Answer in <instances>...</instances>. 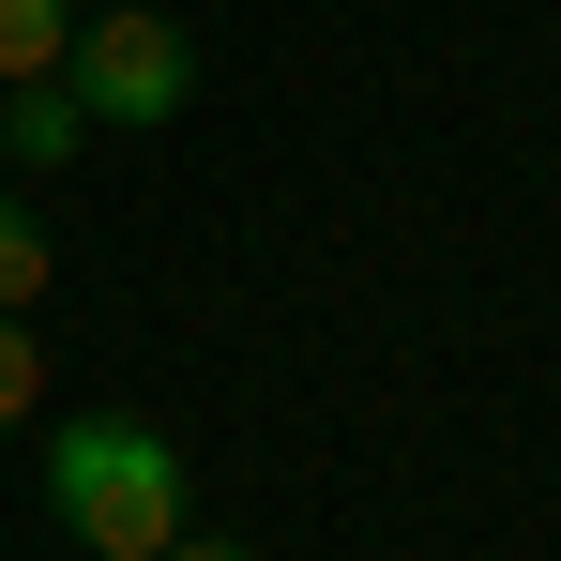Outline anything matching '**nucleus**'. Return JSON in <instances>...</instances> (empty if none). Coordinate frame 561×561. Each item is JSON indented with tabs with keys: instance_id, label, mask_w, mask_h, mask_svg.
Wrapping results in <instances>:
<instances>
[{
	"instance_id": "obj_1",
	"label": "nucleus",
	"mask_w": 561,
	"mask_h": 561,
	"mask_svg": "<svg viewBox=\"0 0 561 561\" xmlns=\"http://www.w3.org/2000/svg\"><path fill=\"white\" fill-rule=\"evenodd\" d=\"M46 516H61L92 561H152L168 531H197L183 440H168V425H137V410H77V425L46 440Z\"/></svg>"
},
{
	"instance_id": "obj_2",
	"label": "nucleus",
	"mask_w": 561,
	"mask_h": 561,
	"mask_svg": "<svg viewBox=\"0 0 561 561\" xmlns=\"http://www.w3.org/2000/svg\"><path fill=\"white\" fill-rule=\"evenodd\" d=\"M61 92L92 106V122H183L197 46L152 15V0H106V15H77V46H61Z\"/></svg>"
},
{
	"instance_id": "obj_3",
	"label": "nucleus",
	"mask_w": 561,
	"mask_h": 561,
	"mask_svg": "<svg viewBox=\"0 0 561 561\" xmlns=\"http://www.w3.org/2000/svg\"><path fill=\"white\" fill-rule=\"evenodd\" d=\"M77 137H92V106L61 77H15L0 92V168H77Z\"/></svg>"
},
{
	"instance_id": "obj_4",
	"label": "nucleus",
	"mask_w": 561,
	"mask_h": 561,
	"mask_svg": "<svg viewBox=\"0 0 561 561\" xmlns=\"http://www.w3.org/2000/svg\"><path fill=\"white\" fill-rule=\"evenodd\" d=\"M61 46H77V0H0V92L61 77Z\"/></svg>"
},
{
	"instance_id": "obj_5",
	"label": "nucleus",
	"mask_w": 561,
	"mask_h": 561,
	"mask_svg": "<svg viewBox=\"0 0 561 561\" xmlns=\"http://www.w3.org/2000/svg\"><path fill=\"white\" fill-rule=\"evenodd\" d=\"M46 304V228H31V197L0 183V319H31Z\"/></svg>"
},
{
	"instance_id": "obj_6",
	"label": "nucleus",
	"mask_w": 561,
	"mask_h": 561,
	"mask_svg": "<svg viewBox=\"0 0 561 561\" xmlns=\"http://www.w3.org/2000/svg\"><path fill=\"white\" fill-rule=\"evenodd\" d=\"M46 410V350H31V319H0V425H31Z\"/></svg>"
},
{
	"instance_id": "obj_7",
	"label": "nucleus",
	"mask_w": 561,
	"mask_h": 561,
	"mask_svg": "<svg viewBox=\"0 0 561 561\" xmlns=\"http://www.w3.org/2000/svg\"><path fill=\"white\" fill-rule=\"evenodd\" d=\"M152 561H259V547H228V531H168Z\"/></svg>"
}]
</instances>
